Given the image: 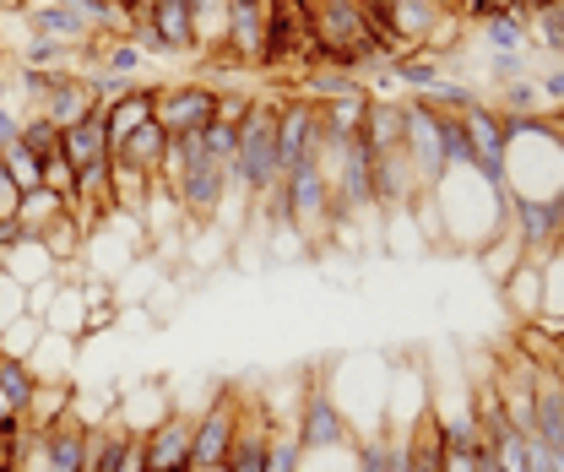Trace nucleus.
<instances>
[{
    "instance_id": "1",
    "label": "nucleus",
    "mask_w": 564,
    "mask_h": 472,
    "mask_svg": "<svg viewBox=\"0 0 564 472\" xmlns=\"http://www.w3.org/2000/svg\"><path fill=\"white\" fill-rule=\"evenodd\" d=\"M293 429H299L304 457H321V451H352V446H358V429L343 418V407H337V397H332V386H321V380L304 386V407H299Z\"/></svg>"
},
{
    "instance_id": "2",
    "label": "nucleus",
    "mask_w": 564,
    "mask_h": 472,
    "mask_svg": "<svg viewBox=\"0 0 564 472\" xmlns=\"http://www.w3.org/2000/svg\"><path fill=\"white\" fill-rule=\"evenodd\" d=\"M239 418H245L239 391H234V386H217V397H212V403L196 412V446H191V468H196V472H223L228 451H234V435H239Z\"/></svg>"
},
{
    "instance_id": "3",
    "label": "nucleus",
    "mask_w": 564,
    "mask_h": 472,
    "mask_svg": "<svg viewBox=\"0 0 564 472\" xmlns=\"http://www.w3.org/2000/svg\"><path fill=\"white\" fill-rule=\"evenodd\" d=\"M152 115L174 141L180 136H202L217 120V87H207V82H169V87H158Z\"/></svg>"
},
{
    "instance_id": "4",
    "label": "nucleus",
    "mask_w": 564,
    "mask_h": 472,
    "mask_svg": "<svg viewBox=\"0 0 564 472\" xmlns=\"http://www.w3.org/2000/svg\"><path fill=\"white\" fill-rule=\"evenodd\" d=\"M191 446H196V418L169 407L147 435H141V451H147V472H196L191 468Z\"/></svg>"
},
{
    "instance_id": "5",
    "label": "nucleus",
    "mask_w": 564,
    "mask_h": 472,
    "mask_svg": "<svg viewBox=\"0 0 564 472\" xmlns=\"http://www.w3.org/2000/svg\"><path fill=\"white\" fill-rule=\"evenodd\" d=\"M22 33L28 39H50V44H66V50H87L98 33L87 28L82 11H70L66 0H39V6H22Z\"/></svg>"
},
{
    "instance_id": "6",
    "label": "nucleus",
    "mask_w": 564,
    "mask_h": 472,
    "mask_svg": "<svg viewBox=\"0 0 564 472\" xmlns=\"http://www.w3.org/2000/svg\"><path fill=\"white\" fill-rule=\"evenodd\" d=\"M163 152H169V131H163L158 115H152L147 126H137V131L115 147V169L131 174V180H141V185H152L158 169H163Z\"/></svg>"
},
{
    "instance_id": "7",
    "label": "nucleus",
    "mask_w": 564,
    "mask_h": 472,
    "mask_svg": "<svg viewBox=\"0 0 564 472\" xmlns=\"http://www.w3.org/2000/svg\"><path fill=\"white\" fill-rule=\"evenodd\" d=\"M33 115H44V120H50V126H61V131L82 126L87 115H98L93 87H87V71H61V76H55V87H50V98H44Z\"/></svg>"
},
{
    "instance_id": "8",
    "label": "nucleus",
    "mask_w": 564,
    "mask_h": 472,
    "mask_svg": "<svg viewBox=\"0 0 564 472\" xmlns=\"http://www.w3.org/2000/svg\"><path fill=\"white\" fill-rule=\"evenodd\" d=\"M141 22H152V28H158V39H163V50H169V55H196V50H202V39H196V22H191V6H185V0H147Z\"/></svg>"
},
{
    "instance_id": "9",
    "label": "nucleus",
    "mask_w": 564,
    "mask_h": 472,
    "mask_svg": "<svg viewBox=\"0 0 564 472\" xmlns=\"http://www.w3.org/2000/svg\"><path fill=\"white\" fill-rule=\"evenodd\" d=\"M267 440H272V418L261 407H245L239 418V435H234V451L223 472H267Z\"/></svg>"
},
{
    "instance_id": "10",
    "label": "nucleus",
    "mask_w": 564,
    "mask_h": 472,
    "mask_svg": "<svg viewBox=\"0 0 564 472\" xmlns=\"http://www.w3.org/2000/svg\"><path fill=\"white\" fill-rule=\"evenodd\" d=\"M152 104H158V87H147V82H137L120 104H109V109H98L104 115V131H109V158H115V147L126 141V136L137 131V126H147L152 120Z\"/></svg>"
},
{
    "instance_id": "11",
    "label": "nucleus",
    "mask_w": 564,
    "mask_h": 472,
    "mask_svg": "<svg viewBox=\"0 0 564 472\" xmlns=\"http://www.w3.org/2000/svg\"><path fill=\"white\" fill-rule=\"evenodd\" d=\"M131 440H137V435H131L120 418H109V423L87 429V472H120V468H126Z\"/></svg>"
},
{
    "instance_id": "12",
    "label": "nucleus",
    "mask_w": 564,
    "mask_h": 472,
    "mask_svg": "<svg viewBox=\"0 0 564 472\" xmlns=\"http://www.w3.org/2000/svg\"><path fill=\"white\" fill-rule=\"evenodd\" d=\"M440 22H445V11L429 6V0H391V28H397L402 50H419Z\"/></svg>"
},
{
    "instance_id": "13",
    "label": "nucleus",
    "mask_w": 564,
    "mask_h": 472,
    "mask_svg": "<svg viewBox=\"0 0 564 472\" xmlns=\"http://www.w3.org/2000/svg\"><path fill=\"white\" fill-rule=\"evenodd\" d=\"M0 271H6V277H17L22 288H33V282H44V277H61V267L50 261V250H44V239H39V234H28L11 256H0Z\"/></svg>"
},
{
    "instance_id": "14",
    "label": "nucleus",
    "mask_w": 564,
    "mask_h": 472,
    "mask_svg": "<svg viewBox=\"0 0 564 472\" xmlns=\"http://www.w3.org/2000/svg\"><path fill=\"white\" fill-rule=\"evenodd\" d=\"M61 152L70 158V169H82V163H104V158H109V131H104V115H87L82 126L61 131Z\"/></svg>"
},
{
    "instance_id": "15",
    "label": "nucleus",
    "mask_w": 564,
    "mask_h": 472,
    "mask_svg": "<svg viewBox=\"0 0 564 472\" xmlns=\"http://www.w3.org/2000/svg\"><path fill=\"white\" fill-rule=\"evenodd\" d=\"M478 39L489 55H527V17L521 11H494L489 22H478Z\"/></svg>"
},
{
    "instance_id": "16",
    "label": "nucleus",
    "mask_w": 564,
    "mask_h": 472,
    "mask_svg": "<svg viewBox=\"0 0 564 472\" xmlns=\"http://www.w3.org/2000/svg\"><path fill=\"white\" fill-rule=\"evenodd\" d=\"M70 403H76V386L70 380H39V391H33V403H28V423L33 429H50V423H61L70 412Z\"/></svg>"
},
{
    "instance_id": "17",
    "label": "nucleus",
    "mask_w": 564,
    "mask_h": 472,
    "mask_svg": "<svg viewBox=\"0 0 564 472\" xmlns=\"http://www.w3.org/2000/svg\"><path fill=\"white\" fill-rule=\"evenodd\" d=\"M499 288L510 293V304H516V315H521L527 326H532V321H543V267H532V261H527L510 282H499Z\"/></svg>"
},
{
    "instance_id": "18",
    "label": "nucleus",
    "mask_w": 564,
    "mask_h": 472,
    "mask_svg": "<svg viewBox=\"0 0 564 472\" xmlns=\"http://www.w3.org/2000/svg\"><path fill=\"white\" fill-rule=\"evenodd\" d=\"M0 169H6V180H11L22 196L44 185V158H39V152H28L22 141H6V147H0Z\"/></svg>"
},
{
    "instance_id": "19",
    "label": "nucleus",
    "mask_w": 564,
    "mask_h": 472,
    "mask_svg": "<svg viewBox=\"0 0 564 472\" xmlns=\"http://www.w3.org/2000/svg\"><path fill=\"white\" fill-rule=\"evenodd\" d=\"M82 315H87L82 288L61 277V293H55V304H50V315H44V332H55V337H82Z\"/></svg>"
},
{
    "instance_id": "20",
    "label": "nucleus",
    "mask_w": 564,
    "mask_h": 472,
    "mask_svg": "<svg viewBox=\"0 0 564 472\" xmlns=\"http://www.w3.org/2000/svg\"><path fill=\"white\" fill-rule=\"evenodd\" d=\"M527 50H543V55L564 61V0L543 6L538 17H527Z\"/></svg>"
},
{
    "instance_id": "21",
    "label": "nucleus",
    "mask_w": 564,
    "mask_h": 472,
    "mask_svg": "<svg viewBox=\"0 0 564 472\" xmlns=\"http://www.w3.org/2000/svg\"><path fill=\"white\" fill-rule=\"evenodd\" d=\"M33 391H39L33 364H22V358H0V403L11 407V412H28Z\"/></svg>"
},
{
    "instance_id": "22",
    "label": "nucleus",
    "mask_w": 564,
    "mask_h": 472,
    "mask_svg": "<svg viewBox=\"0 0 564 472\" xmlns=\"http://www.w3.org/2000/svg\"><path fill=\"white\" fill-rule=\"evenodd\" d=\"M267 472H304V446H299V429L293 418L282 423L272 418V440H267Z\"/></svg>"
},
{
    "instance_id": "23",
    "label": "nucleus",
    "mask_w": 564,
    "mask_h": 472,
    "mask_svg": "<svg viewBox=\"0 0 564 472\" xmlns=\"http://www.w3.org/2000/svg\"><path fill=\"white\" fill-rule=\"evenodd\" d=\"M39 342H44V321L22 310V315H17V321H11V326L0 332V358H22V364H28Z\"/></svg>"
},
{
    "instance_id": "24",
    "label": "nucleus",
    "mask_w": 564,
    "mask_h": 472,
    "mask_svg": "<svg viewBox=\"0 0 564 472\" xmlns=\"http://www.w3.org/2000/svg\"><path fill=\"white\" fill-rule=\"evenodd\" d=\"M391 76H397L413 98H419V93H429L434 82H445V76H440V61H429V55H419V50L397 55V61H391Z\"/></svg>"
},
{
    "instance_id": "25",
    "label": "nucleus",
    "mask_w": 564,
    "mask_h": 472,
    "mask_svg": "<svg viewBox=\"0 0 564 472\" xmlns=\"http://www.w3.org/2000/svg\"><path fill=\"white\" fill-rule=\"evenodd\" d=\"M61 212H70V206L61 202L55 191H44V185H39V191H28V196H22V206H17V217H22V228H28V234H44V228H50Z\"/></svg>"
},
{
    "instance_id": "26",
    "label": "nucleus",
    "mask_w": 564,
    "mask_h": 472,
    "mask_svg": "<svg viewBox=\"0 0 564 472\" xmlns=\"http://www.w3.org/2000/svg\"><path fill=\"white\" fill-rule=\"evenodd\" d=\"M33 375L39 380H66V369H70V337H55V332H44V342L33 347Z\"/></svg>"
},
{
    "instance_id": "27",
    "label": "nucleus",
    "mask_w": 564,
    "mask_h": 472,
    "mask_svg": "<svg viewBox=\"0 0 564 472\" xmlns=\"http://www.w3.org/2000/svg\"><path fill=\"white\" fill-rule=\"evenodd\" d=\"M17 141H22L28 152L50 158V152H61V126H50L44 115H22V131H17Z\"/></svg>"
},
{
    "instance_id": "28",
    "label": "nucleus",
    "mask_w": 564,
    "mask_h": 472,
    "mask_svg": "<svg viewBox=\"0 0 564 472\" xmlns=\"http://www.w3.org/2000/svg\"><path fill=\"white\" fill-rule=\"evenodd\" d=\"M358 472H391V440H386V429H369V435H358Z\"/></svg>"
},
{
    "instance_id": "29",
    "label": "nucleus",
    "mask_w": 564,
    "mask_h": 472,
    "mask_svg": "<svg viewBox=\"0 0 564 472\" xmlns=\"http://www.w3.org/2000/svg\"><path fill=\"white\" fill-rule=\"evenodd\" d=\"M44 191H55L66 206L76 202V169H70L66 152H50V158H44Z\"/></svg>"
},
{
    "instance_id": "30",
    "label": "nucleus",
    "mask_w": 564,
    "mask_h": 472,
    "mask_svg": "<svg viewBox=\"0 0 564 472\" xmlns=\"http://www.w3.org/2000/svg\"><path fill=\"white\" fill-rule=\"evenodd\" d=\"M538 109H543V98H538L532 76H527V82H505V87H499V115H538Z\"/></svg>"
},
{
    "instance_id": "31",
    "label": "nucleus",
    "mask_w": 564,
    "mask_h": 472,
    "mask_svg": "<svg viewBox=\"0 0 564 472\" xmlns=\"http://www.w3.org/2000/svg\"><path fill=\"white\" fill-rule=\"evenodd\" d=\"M137 82H141V76H109V71H93V76H87V87H93V104H98V109L120 104V98H126Z\"/></svg>"
},
{
    "instance_id": "32",
    "label": "nucleus",
    "mask_w": 564,
    "mask_h": 472,
    "mask_svg": "<svg viewBox=\"0 0 564 472\" xmlns=\"http://www.w3.org/2000/svg\"><path fill=\"white\" fill-rule=\"evenodd\" d=\"M489 446H494L499 472H527V435H521V429H505V435L489 440Z\"/></svg>"
},
{
    "instance_id": "33",
    "label": "nucleus",
    "mask_w": 564,
    "mask_h": 472,
    "mask_svg": "<svg viewBox=\"0 0 564 472\" xmlns=\"http://www.w3.org/2000/svg\"><path fill=\"white\" fill-rule=\"evenodd\" d=\"M185 6H191L196 39H202V44H217V33H223V0H185Z\"/></svg>"
},
{
    "instance_id": "34",
    "label": "nucleus",
    "mask_w": 564,
    "mask_h": 472,
    "mask_svg": "<svg viewBox=\"0 0 564 472\" xmlns=\"http://www.w3.org/2000/svg\"><path fill=\"white\" fill-rule=\"evenodd\" d=\"M202 147H207L212 158L234 163V152H239V126H228V120H212L207 131H202Z\"/></svg>"
},
{
    "instance_id": "35",
    "label": "nucleus",
    "mask_w": 564,
    "mask_h": 472,
    "mask_svg": "<svg viewBox=\"0 0 564 472\" xmlns=\"http://www.w3.org/2000/svg\"><path fill=\"white\" fill-rule=\"evenodd\" d=\"M527 71H532V50H527V55H489L494 87H499V82H527Z\"/></svg>"
},
{
    "instance_id": "36",
    "label": "nucleus",
    "mask_w": 564,
    "mask_h": 472,
    "mask_svg": "<svg viewBox=\"0 0 564 472\" xmlns=\"http://www.w3.org/2000/svg\"><path fill=\"white\" fill-rule=\"evenodd\" d=\"M120 321V304L115 299H98V304H87V315H82V337H93V332H104V326H115Z\"/></svg>"
},
{
    "instance_id": "37",
    "label": "nucleus",
    "mask_w": 564,
    "mask_h": 472,
    "mask_svg": "<svg viewBox=\"0 0 564 472\" xmlns=\"http://www.w3.org/2000/svg\"><path fill=\"white\" fill-rule=\"evenodd\" d=\"M55 293H61V277H44V282H33L28 288V315H50V304H55Z\"/></svg>"
},
{
    "instance_id": "38",
    "label": "nucleus",
    "mask_w": 564,
    "mask_h": 472,
    "mask_svg": "<svg viewBox=\"0 0 564 472\" xmlns=\"http://www.w3.org/2000/svg\"><path fill=\"white\" fill-rule=\"evenodd\" d=\"M532 87H538V98L543 104H564V66H549L532 76Z\"/></svg>"
},
{
    "instance_id": "39",
    "label": "nucleus",
    "mask_w": 564,
    "mask_h": 472,
    "mask_svg": "<svg viewBox=\"0 0 564 472\" xmlns=\"http://www.w3.org/2000/svg\"><path fill=\"white\" fill-rule=\"evenodd\" d=\"M250 104H256V98H245V93H217V120L239 126V120L250 115Z\"/></svg>"
},
{
    "instance_id": "40",
    "label": "nucleus",
    "mask_w": 564,
    "mask_h": 472,
    "mask_svg": "<svg viewBox=\"0 0 564 472\" xmlns=\"http://www.w3.org/2000/svg\"><path fill=\"white\" fill-rule=\"evenodd\" d=\"M28 239V228H22V217H0V256H11L17 245Z\"/></svg>"
},
{
    "instance_id": "41",
    "label": "nucleus",
    "mask_w": 564,
    "mask_h": 472,
    "mask_svg": "<svg viewBox=\"0 0 564 472\" xmlns=\"http://www.w3.org/2000/svg\"><path fill=\"white\" fill-rule=\"evenodd\" d=\"M120 472H147V451H141V435L131 440V451H126V468Z\"/></svg>"
},
{
    "instance_id": "42",
    "label": "nucleus",
    "mask_w": 564,
    "mask_h": 472,
    "mask_svg": "<svg viewBox=\"0 0 564 472\" xmlns=\"http://www.w3.org/2000/svg\"><path fill=\"white\" fill-rule=\"evenodd\" d=\"M543 6H554V0H510V11H521V17H538Z\"/></svg>"
},
{
    "instance_id": "43",
    "label": "nucleus",
    "mask_w": 564,
    "mask_h": 472,
    "mask_svg": "<svg viewBox=\"0 0 564 472\" xmlns=\"http://www.w3.org/2000/svg\"><path fill=\"white\" fill-rule=\"evenodd\" d=\"M429 6H440L445 17H456V6H462V0H429Z\"/></svg>"
},
{
    "instance_id": "44",
    "label": "nucleus",
    "mask_w": 564,
    "mask_h": 472,
    "mask_svg": "<svg viewBox=\"0 0 564 472\" xmlns=\"http://www.w3.org/2000/svg\"><path fill=\"white\" fill-rule=\"evenodd\" d=\"M6 412H11V407H6V403H0V418H6Z\"/></svg>"
},
{
    "instance_id": "45",
    "label": "nucleus",
    "mask_w": 564,
    "mask_h": 472,
    "mask_svg": "<svg viewBox=\"0 0 564 472\" xmlns=\"http://www.w3.org/2000/svg\"><path fill=\"white\" fill-rule=\"evenodd\" d=\"M560 250H564V234H560Z\"/></svg>"
}]
</instances>
